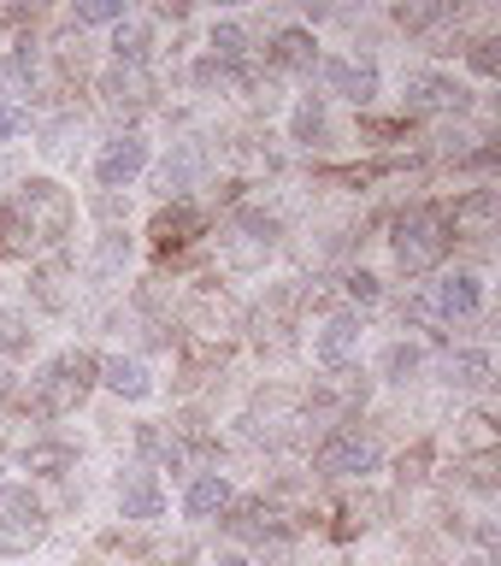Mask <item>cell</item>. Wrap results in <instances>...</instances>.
I'll return each instance as SVG.
<instances>
[{
	"mask_svg": "<svg viewBox=\"0 0 501 566\" xmlns=\"http://www.w3.org/2000/svg\"><path fill=\"white\" fill-rule=\"evenodd\" d=\"M95 354H60V360H48L42 371L30 378V407L42 419H60L71 413L83 396H88V384H95Z\"/></svg>",
	"mask_w": 501,
	"mask_h": 566,
	"instance_id": "obj_1",
	"label": "cell"
},
{
	"mask_svg": "<svg viewBox=\"0 0 501 566\" xmlns=\"http://www.w3.org/2000/svg\"><path fill=\"white\" fill-rule=\"evenodd\" d=\"M12 212H18V224H24V237H30V242H42V248H60V242H65V230H71V219H77L71 195L53 184V177H30V184L18 189Z\"/></svg>",
	"mask_w": 501,
	"mask_h": 566,
	"instance_id": "obj_2",
	"label": "cell"
},
{
	"mask_svg": "<svg viewBox=\"0 0 501 566\" xmlns=\"http://www.w3.org/2000/svg\"><path fill=\"white\" fill-rule=\"evenodd\" d=\"M449 254V224L437 219L431 207H414L396 219V260L407 272H431V265Z\"/></svg>",
	"mask_w": 501,
	"mask_h": 566,
	"instance_id": "obj_3",
	"label": "cell"
},
{
	"mask_svg": "<svg viewBox=\"0 0 501 566\" xmlns=\"http://www.w3.org/2000/svg\"><path fill=\"white\" fill-rule=\"evenodd\" d=\"M42 502L30 490H0V555H24L30 543H42Z\"/></svg>",
	"mask_w": 501,
	"mask_h": 566,
	"instance_id": "obj_4",
	"label": "cell"
},
{
	"mask_svg": "<svg viewBox=\"0 0 501 566\" xmlns=\"http://www.w3.org/2000/svg\"><path fill=\"white\" fill-rule=\"evenodd\" d=\"M272 248H278V219H272V212L242 207L237 219H230V242H225L230 265H260Z\"/></svg>",
	"mask_w": 501,
	"mask_h": 566,
	"instance_id": "obj_5",
	"label": "cell"
},
{
	"mask_svg": "<svg viewBox=\"0 0 501 566\" xmlns=\"http://www.w3.org/2000/svg\"><path fill=\"white\" fill-rule=\"evenodd\" d=\"M142 171H148V142L142 136H113L95 154V184L101 189H124V184H136Z\"/></svg>",
	"mask_w": 501,
	"mask_h": 566,
	"instance_id": "obj_6",
	"label": "cell"
},
{
	"mask_svg": "<svg viewBox=\"0 0 501 566\" xmlns=\"http://www.w3.org/2000/svg\"><path fill=\"white\" fill-rule=\"evenodd\" d=\"M325 478H361V472H372L378 467V442L372 437H361V431H336L325 449H319V460H313Z\"/></svg>",
	"mask_w": 501,
	"mask_h": 566,
	"instance_id": "obj_7",
	"label": "cell"
},
{
	"mask_svg": "<svg viewBox=\"0 0 501 566\" xmlns=\"http://www.w3.org/2000/svg\"><path fill=\"white\" fill-rule=\"evenodd\" d=\"M407 106L414 113H460L467 106V88H460L455 77H437V71H419V77H407Z\"/></svg>",
	"mask_w": 501,
	"mask_h": 566,
	"instance_id": "obj_8",
	"label": "cell"
},
{
	"mask_svg": "<svg viewBox=\"0 0 501 566\" xmlns=\"http://www.w3.org/2000/svg\"><path fill=\"white\" fill-rule=\"evenodd\" d=\"M354 348H361V318H354V313H331L325 331H319V343H313V354H319L331 371H343Z\"/></svg>",
	"mask_w": 501,
	"mask_h": 566,
	"instance_id": "obj_9",
	"label": "cell"
},
{
	"mask_svg": "<svg viewBox=\"0 0 501 566\" xmlns=\"http://www.w3.org/2000/svg\"><path fill=\"white\" fill-rule=\"evenodd\" d=\"M319 77H325V88H336V95H348V101L378 95V65H366V60H325Z\"/></svg>",
	"mask_w": 501,
	"mask_h": 566,
	"instance_id": "obj_10",
	"label": "cell"
},
{
	"mask_svg": "<svg viewBox=\"0 0 501 566\" xmlns=\"http://www.w3.org/2000/svg\"><path fill=\"white\" fill-rule=\"evenodd\" d=\"M431 307H437L442 318H472L478 307H484V283H478L472 272L442 277V283H437V295H431Z\"/></svg>",
	"mask_w": 501,
	"mask_h": 566,
	"instance_id": "obj_11",
	"label": "cell"
},
{
	"mask_svg": "<svg viewBox=\"0 0 501 566\" xmlns=\"http://www.w3.org/2000/svg\"><path fill=\"white\" fill-rule=\"evenodd\" d=\"M159 507H166V495H159V478L154 472H136L118 484V513L124 520H159Z\"/></svg>",
	"mask_w": 501,
	"mask_h": 566,
	"instance_id": "obj_12",
	"label": "cell"
},
{
	"mask_svg": "<svg viewBox=\"0 0 501 566\" xmlns=\"http://www.w3.org/2000/svg\"><path fill=\"white\" fill-rule=\"evenodd\" d=\"M101 378H106V389H113V396H124V401H142V396L154 389V384H148V366H142V360H124V354L101 366Z\"/></svg>",
	"mask_w": 501,
	"mask_h": 566,
	"instance_id": "obj_13",
	"label": "cell"
},
{
	"mask_svg": "<svg viewBox=\"0 0 501 566\" xmlns=\"http://www.w3.org/2000/svg\"><path fill=\"white\" fill-rule=\"evenodd\" d=\"M35 301H42V307L48 313H65L71 307V290H65V283H71V265L65 260H48V265H35Z\"/></svg>",
	"mask_w": 501,
	"mask_h": 566,
	"instance_id": "obj_14",
	"label": "cell"
},
{
	"mask_svg": "<svg viewBox=\"0 0 501 566\" xmlns=\"http://www.w3.org/2000/svg\"><path fill=\"white\" fill-rule=\"evenodd\" d=\"M225 502H230V484H225L219 472H201V478L189 484V495H184V513H189V520H212Z\"/></svg>",
	"mask_w": 501,
	"mask_h": 566,
	"instance_id": "obj_15",
	"label": "cell"
},
{
	"mask_svg": "<svg viewBox=\"0 0 501 566\" xmlns=\"http://www.w3.org/2000/svg\"><path fill=\"white\" fill-rule=\"evenodd\" d=\"M495 212H501L495 189H478L472 201H460V207H455V230H467V237H484V230L495 224Z\"/></svg>",
	"mask_w": 501,
	"mask_h": 566,
	"instance_id": "obj_16",
	"label": "cell"
},
{
	"mask_svg": "<svg viewBox=\"0 0 501 566\" xmlns=\"http://www.w3.org/2000/svg\"><path fill=\"white\" fill-rule=\"evenodd\" d=\"M272 60L278 65H290V71H313V35L307 30H278V42H272Z\"/></svg>",
	"mask_w": 501,
	"mask_h": 566,
	"instance_id": "obj_17",
	"label": "cell"
},
{
	"mask_svg": "<svg viewBox=\"0 0 501 566\" xmlns=\"http://www.w3.org/2000/svg\"><path fill=\"white\" fill-rule=\"evenodd\" d=\"M449 384L455 389H484L490 384V354H478V348H467V354H449Z\"/></svg>",
	"mask_w": 501,
	"mask_h": 566,
	"instance_id": "obj_18",
	"label": "cell"
},
{
	"mask_svg": "<svg viewBox=\"0 0 501 566\" xmlns=\"http://www.w3.org/2000/svg\"><path fill=\"white\" fill-rule=\"evenodd\" d=\"M148 24H131V18H124V24L113 30V53H118V65H142L148 60Z\"/></svg>",
	"mask_w": 501,
	"mask_h": 566,
	"instance_id": "obj_19",
	"label": "cell"
},
{
	"mask_svg": "<svg viewBox=\"0 0 501 566\" xmlns=\"http://www.w3.org/2000/svg\"><path fill=\"white\" fill-rule=\"evenodd\" d=\"M71 460H77V454H71L65 442H30V449H24V472H65Z\"/></svg>",
	"mask_w": 501,
	"mask_h": 566,
	"instance_id": "obj_20",
	"label": "cell"
},
{
	"mask_svg": "<svg viewBox=\"0 0 501 566\" xmlns=\"http://www.w3.org/2000/svg\"><path fill=\"white\" fill-rule=\"evenodd\" d=\"M419 360H425V354H419L414 343H396V348H384V378H389V384H407V378L419 371Z\"/></svg>",
	"mask_w": 501,
	"mask_h": 566,
	"instance_id": "obj_21",
	"label": "cell"
},
{
	"mask_svg": "<svg viewBox=\"0 0 501 566\" xmlns=\"http://www.w3.org/2000/svg\"><path fill=\"white\" fill-rule=\"evenodd\" d=\"M201 171V148H177V159H166V195L189 189V177Z\"/></svg>",
	"mask_w": 501,
	"mask_h": 566,
	"instance_id": "obj_22",
	"label": "cell"
},
{
	"mask_svg": "<svg viewBox=\"0 0 501 566\" xmlns=\"http://www.w3.org/2000/svg\"><path fill=\"white\" fill-rule=\"evenodd\" d=\"M124 18H131L124 0H83L77 7V24H124Z\"/></svg>",
	"mask_w": 501,
	"mask_h": 566,
	"instance_id": "obj_23",
	"label": "cell"
},
{
	"mask_svg": "<svg viewBox=\"0 0 501 566\" xmlns=\"http://www.w3.org/2000/svg\"><path fill=\"white\" fill-rule=\"evenodd\" d=\"M106 95L113 101H148V77H142V65H124L113 83H106Z\"/></svg>",
	"mask_w": 501,
	"mask_h": 566,
	"instance_id": "obj_24",
	"label": "cell"
},
{
	"mask_svg": "<svg viewBox=\"0 0 501 566\" xmlns=\"http://www.w3.org/2000/svg\"><path fill=\"white\" fill-rule=\"evenodd\" d=\"M30 325H24V313H0V354H24L30 348Z\"/></svg>",
	"mask_w": 501,
	"mask_h": 566,
	"instance_id": "obj_25",
	"label": "cell"
},
{
	"mask_svg": "<svg viewBox=\"0 0 501 566\" xmlns=\"http://www.w3.org/2000/svg\"><path fill=\"white\" fill-rule=\"evenodd\" d=\"M124 254H131L124 230H106V237H101V254H95V272H101V277H113L118 265H124Z\"/></svg>",
	"mask_w": 501,
	"mask_h": 566,
	"instance_id": "obj_26",
	"label": "cell"
},
{
	"mask_svg": "<svg viewBox=\"0 0 501 566\" xmlns=\"http://www.w3.org/2000/svg\"><path fill=\"white\" fill-rule=\"evenodd\" d=\"M24 248H30V237H24V224H18V212L0 207V260L24 254Z\"/></svg>",
	"mask_w": 501,
	"mask_h": 566,
	"instance_id": "obj_27",
	"label": "cell"
},
{
	"mask_svg": "<svg viewBox=\"0 0 501 566\" xmlns=\"http://www.w3.org/2000/svg\"><path fill=\"white\" fill-rule=\"evenodd\" d=\"M242 30L237 24H219V30H212V60H219V65H237L242 60Z\"/></svg>",
	"mask_w": 501,
	"mask_h": 566,
	"instance_id": "obj_28",
	"label": "cell"
},
{
	"mask_svg": "<svg viewBox=\"0 0 501 566\" xmlns=\"http://www.w3.org/2000/svg\"><path fill=\"white\" fill-rule=\"evenodd\" d=\"M325 130V113H319V101H301L295 106V142H307V136H319Z\"/></svg>",
	"mask_w": 501,
	"mask_h": 566,
	"instance_id": "obj_29",
	"label": "cell"
},
{
	"mask_svg": "<svg viewBox=\"0 0 501 566\" xmlns=\"http://www.w3.org/2000/svg\"><path fill=\"white\" fill-rule=\"evenodd\" d=\"M18 130H24V106H18L12 95H0V142H12Z\"/></svg>",
	"mask_w": 501,
	"mask_h": 566,
	"instance_id": "obj_30",
	"label": "cell"
},
{
	"mask_svg": "<svg viewBox=\"0 0 501 566\" xmlns=\"http://www.w3.org/2000/svg\"><path fill=\"white\" fill-rule=\"evenodd\" d=\"M472 65L484 71V77H490V71L501 65V60H495V42H478V53H472Z\"/></svg>",
	"mask_w": 501,
	"mask_h": 566,
	"instance_id": "obj_31",
	"label": "cell"
},
{
	"mask_svg": "<svg viewBox=\"0 0 501 566\" xmlns=\"http://www.w3.org/2000/svg\"><path fill=\"white\" fill-rule=\"evenodd\" d=\"M348 290L361 295V301H372V295H378V277H366V272H361V277H348Z\"/></svg>",
	"mask_w": 501,
	"mask_h": 566,
	"instance_id": "obj_32",
	"label": "cell"
}]
</instances>
